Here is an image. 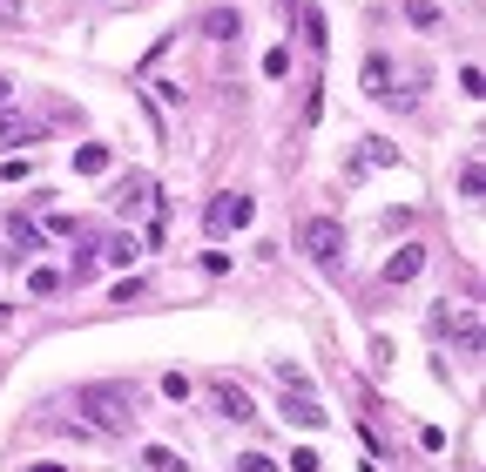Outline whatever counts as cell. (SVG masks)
<instances>
[{
	"label": "cell",
	"mask_w": 486,
	"mask_h": 472,
	"mask_svg": "<svg viewBox=\"0 0 486 472\" xmlns=\"http://www.w3.org/2000/svg\"><path fill=\"white\" fill-rule=\"evenodd\" d=\"M0 27H21V0H0Z\"/></svg>",
	"instance_id": "25"
},
{
	"label": "cell",
	"mask_w": 486,
	"mask_h": 472,
	"mask_svg": "<svg viewBox=\"0 0 486 472\" xmlns=\"http://www.w3.org/2000/svg\"><path fill=\"white\" fill-rule=\"evenodd\" d=\"M210 398H217V412L230 418V425H250V418H257L250 392H243V384H230V378H217V384H210Z\"/></svg>",
	"instance_id": "4"
},
{
	"label": "cell",
	"mask_w": 486,
	"mask_h": 472,
	"mask_svg": "<svg viewBox=\"0 0 486 472\" xmlns=\"http://www.w3.org/2000/svg\"><path fill=\"white\" fill-rule=\"evenodd\" d=\"M27 472H68V466H55V459H41V466H27Z\"/></svg>",
	"instance_id": "26"
},
{
	"label": "cell",
	"mask_w": 486,
	"mask_h": 472,
	"mask_svg": "<svg viewBox=\"0 0 486 472\" xmlns=\"http://www.w3.org/2000/svg\"><path fill=\"white\" fill-rule=\"evenodd\" d=\"M143 472H189V466H183V452H169V446H143Z\"/></svg>",
	"instance_id": "11"
},
{
	"label": "cell",
	"mask_w": 486,
	"mask_h": 472,
	"mask_svg": "<svg viewBox=\"0 0 486 472\" xmlns=\"http://www.w3.org/2000/svg\"><path fill=\"white\" fill-rule=\"evenodd\" d=\"M250 216H257V203L223 189V196H210V209H203V230H210V236H230V230H243Z\"/></svg>",
	"instance_id": "2"
},
{
	"label": "cell",
	"mask_w": 486,
	"mask_h": 472,
	"mask_svg": "<svg viewBox=\"0 0 486 472\" xmlns=\"http://www.w3.org/2000/svg\"><path fill=\"white\" fill-rule=\"evenodd\" d=\"M34 176V155H14V163H0V183H27Z\"/></svg>",
	"instance_id": "20"
},
{
	"label": "cell",
	"mask_w": 486,
	"mask_h": 472,
	"mask_svg": "<svg viewBox=\"0 0 486 472\" xmlns=\"http://www.w3.org/2000/svg\"><path fill=\"white\" fill-rule=\"evenodd\" d=\"M284 425H304V432H318L324 425V405L311 392H284Z\"/></svg>",
	"instance_id": "6"
},
{
	"label": "cell",
	"mask_w": 486,
	"mask_h": 472,
	"mask_svg": "<svg viewBox=\"0 0 486 472\" xmlns=\"http://www.w3.org/2000/svg\"><path fill=\"white\" fill-rule=\"evenodd\" d=\"M386 163H398V149H392V142H364V155H358L352 176H364V169H386Z\"/></svg>",
	"instance_id": "16"
},
{
	"label": "cell",
	"mask_w": 486,
	"mask_h": 472,
	"mask_svg": "<svg viewBox=\"0 0 486 472\" xmlns=\"http://www.w3.org/2000/svg\"><path fill=\"white\" fill-rule=\"evenodd\" d=\"M163 398H176V405H183V398H189V378H183V372H169V378H163Z\"/></svg>",
	"instance_id": "23"
},
{
	"label": "cell",
	"mask_w": 486,
	"mask_h": 472,
	"mask_svg": "<svg viewBox=\"0 0 486 472\" xmlns=\"http://www.w3.org/2000/svg\"><path fill=\"white\" fill-rule=\"evenodd\" d=\"M364 95H372V101H392V68H386V55L364 61Z\"/></svg>",
	"instance_id": "9"
},
{
	"label": "cell",
	"mask_w": 486,
	"mask_h": 472,
	"mask_svg": "<svg viewBox=\"0 0 486 472\" xmlns=\"http://www.w3.org/2000/svg\"><path fill=\"white\" fill-rule=\"evenodd\" d=\"M101 257H109V264H135L143 243H135V236H109V243H101Z\"/></svg>",
	"instance_id": "17"
},
{
	"label": "cell",
	"mask_w": 486,
	"mask_h": 472,
	"mask_svg": "<svg viewBox=\"0 0 486 472\" xmlns=\"http://www.w3.org/2000/svg\"><path fill=\"white\" fill-rule=\"evenodd\" d=\"M338 250H344V223L311 216V223H304V257H311V264H332Z\"/></svg>",
	"instance_id": "3"
},
{
	"label": "cell",
	"mask_w": 486,
	"mask_h": 472,
	"mask_svg": "<svg viewBox=\"0 0 486 472\" xmlns=\"http://www.w3.org/2000/svg\"><path fill=\"white\" fill-rule=\"evenodd\" d=\"M75 412H89L101 432H135V392L129 384H75Z\"/></svg>",
	"instance_id": "1"
},
{
	"label": "cell",
	"mask_w": 486,
	"mask_h": 472,
	"mask_svg": "<svg viewBox=\"0 0 486 472\" xmlns=\"http://www.w3.org/2000/svg\"><path fill=\"white\" fill-rule=\"evenodd\" d=\"M7 95H14V81H7V75H0V109H7Z\"/></svg>",
	"instance_id": "27"
},
{
	"label": "cell",
	"mask_w": 486,
	"mask_h": 472,
	"mask_svg": "<svg viewBox=\"0 0 486 472\" xmlns=\"http://www.w3.org/2000/svg\"><path fill=\"white\" fill-rule=\"evenodd\" d=\"M155 203V183L149 176H122V189H115V209L122 216H135V209H149Z\"/></svg>",
	"instance_id": "8"
},
{
	"label": "cell",
	"mask_w": 486,
	"mask_h": 472,
	"mask_svg": "<svg viewBox=\"0 0 486 472\" xmlns=\"http://www.w3.org/2000/svg\"><path fill=\"white\" fill-rule=\"evenodd\" d=\"M0 142H7V149H21V142H41V129H34V121H14V115H0Z\"/></svg>",
	"instance_id": "14"
},
{
	"label": "cell",
	"mask_w": 486,
	"mask_h": 472,
	"mask_svg": "<svg viewBox=\"0 0 486 472\" xmlns=\"http://www.w3.org/2000/svg\"><path fill=\"white\" fill-rule=\"evenodd\" d=\"M426 270V243H398V250L386 257V284L398 290V284H412V277Z\"/></svg>",
	"instance_id": "5"
},
{
	"label": "cell",
	"mask_w": 486,
	"mask_h": 472,
	"mask_svg": "<svg viewBox=\"0 0 486 472\" xmlns=\"http://www.w3.org/2000/svg\"><path fill=\"white\" fill-rule=\"evenodd\" d=\"M7 236H14V257H34V250H41V230H34L27 216H14V223H7Z\"/></svg>",
	"instance_id": "13"
},
{
	"label": "cell",
	"mask_w": 486,
	"mask_h": 472,
	"mask_svg": "<svg viewBox=\"0 0 486 472\" xmlns=\"http://www.w3.org/2000/svg\"><path fill=\"white\" fill-rule=\"evenodd\" d=\"M237 472H277V459H270V452H243Z\"/></svg>",
	"instance_id": "22"
},
{
	"label": "cell",
	"mask_w": 486,
	"mask_h": 472,
	"mask_svg": "<svg viewBox=\"0 0 486 472\" xmlns=\"http://www.w3.org/2000/svg\"><path fill=\"white\" fill-rule=\"evenodd\" d=\"M264 75H270V81L291 75V47H270V55H264Z\"/></svg>",
	"instance_id": "21"
},
{
	"label": "cell",
	"mask_w": 486,
	"mask_h": 472,
	"mask_svg": "<svg viewBox=\"0 0 486 472\" xmlns=\"http://www.w3.org/2000/svg\"><path fill=\"white\" fill-rule=\"evenodd\" d=\"M61 290V270H27V297H55Z\"/></svg>",
	"instance_id": "18"
},
{
	"label": "cell",
	"mask_w": 486,
	"mask_h": 472,
	"mask_svg": "<svg viewBox=\"0 0 486 472\" xmlns=\"http://www.w3.org/2000/svg\"><path fill=\"white\" fill-rule=\"evenodd\" d=\"M75 176H109V149H101V142L75 149Z\"/></svg>",
	"instance_id": "12"
},
{
	"label": "cell",
	"mask_w": 486,
	"mask_h": 472,
	"mask_svg": "<svg viewBox=\"0 0 486 472\" xmlns=\"http://www.w3.org/2000/svg\"><path fill=\"white\" fill-rule=\"evenodd\" d=\"M480 189H486V169H480V155H466V169H460V196H466V203H480Z\"/></svg>",
	"instance_id": "15"
},
{
	"label": "cell",
	"mask_w": 486,
	"mask_h": 472,
	"mask_svg": "<svg viewBox=\"0 0 486 472\" xmlns=\"http://www.w3.org/2000/svg\"><path fill=\"white\" fill-rule=\"evenodd\" d=\"M291 472H318V452H311V446H298V452H291Z\"/></svg>",
	"instance_id": "24"
},
{
	"label": "cell",
	"mask_w": 486,
	"mask_h": 472,
	"mask_svg": "<svg viewBox=\"0 0 486 472\" xmlns=\"http://www.w3.org/2000/svg\"><path fill=\"white\" fill-rule=\"evenodd\" d=\"M304 41L318 47V55H324V41H332V34H324V14H318V7H304Z\"/></svg>",
	"instance_id": "19"
},
{
	"label": "cell",
	"mask_w": 486,
	"mask_h": 472,
	"mask_svg": "<svg viewBox=\"0 0 486 472\" xmlns=\"http://www.w3.org/2000/svg\"><path fill=\"white\" fill-rule=\"evenodd\" d=\"M196 34H203V41H237V34H243V14H237V7H210V14L196 21Z\"/></svg>",
	"instance_id": "7"
},
{
	"label": "cell",
	"mask_w": 486,
	"mask_h": 472,
	"mask_svg": "<svg viewBox=\"0 0 486 472\" xmlns=\"http://www.w3.org/2000/svg\"><path fill=\"white\" fill-rule=\"evenodd\" d=\"M398 14H406L412 27H446V14L432 7V0H398Z\"/></svg>",
	"instance_id": "10"
}]
</instances>
